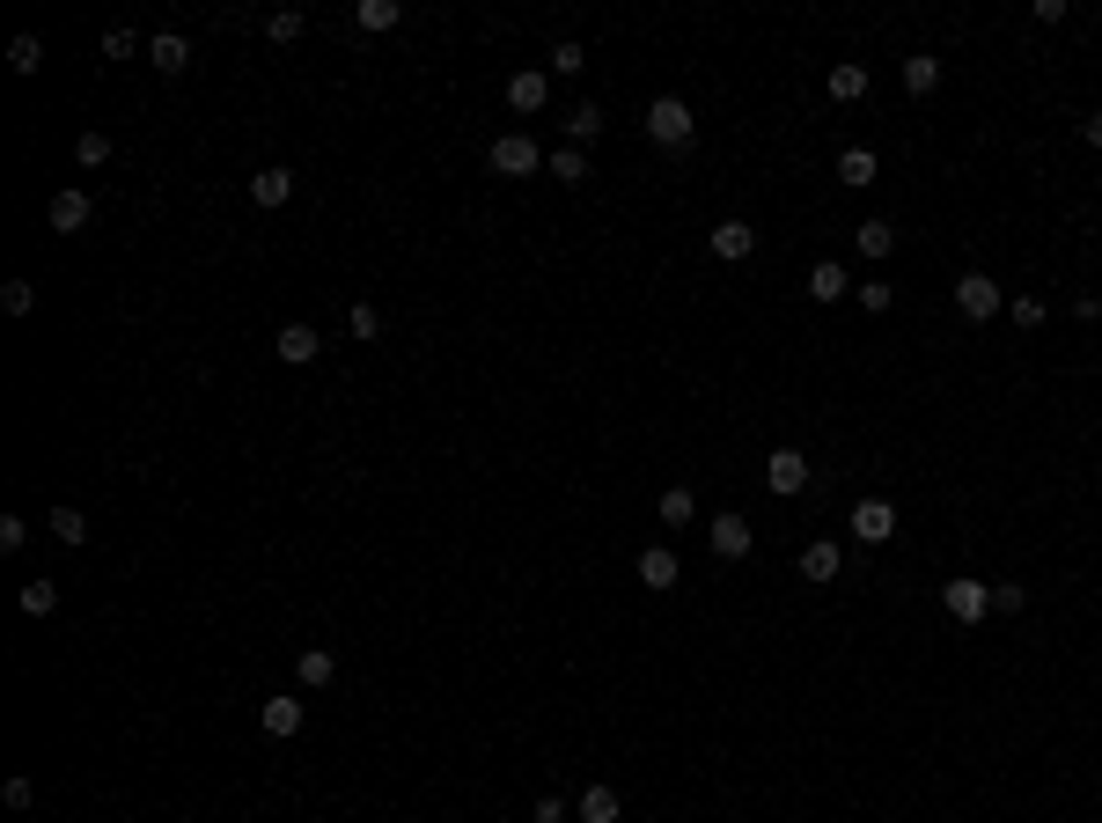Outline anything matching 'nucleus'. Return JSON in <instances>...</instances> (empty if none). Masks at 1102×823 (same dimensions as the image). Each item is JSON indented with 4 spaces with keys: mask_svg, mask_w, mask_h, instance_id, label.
I'll return each instance as SVG.
<instances>
[{
    "mask_svg": "<svg viewBox=\"0 0 1102 823\" xmlns=\"http://www.w3.org/2000/svg\"><path fill=\"white\" fill-rule=\"evenodd\" d=\"M258 728L265 735H302V699H265L258 706Z\"/></svg>",
    "mask_w": 1102,
    "mask_h": 823,
    "instance_id": "obj_20",
    "label": "nucleus"
},
{
    "mask_svg": "<svg viewBox=\"0 0 1102 823\" xmlns=\"http://www.w3.org/2000/svg\"><path fill=\"white\" fill-rule=\"evenodd\" d=\"M544 97H552V74H537V67L508 74V103L514 111H544Z\"/></svg>",
    "mask_w": 1102,
    "mask_h": 823,
    "instance_id": "obj_12",
    "label": "nucleus"
},
{
    "mask_svg": "<svg viewBox=\"0 0 1102 823\" xmlns=\"http://www.w3.org/2000/svg\"><path fill=\"white\" fill-rule=\"evenodd\" d=\"M691 515H698V500H691V485H669V493H661V522H669V530H684Z\"/></svg>",
    "mask_w": 1102,
    "mask_h": 823,
    "instance_id": "obj_26",
    "label": "nucleus"
},
{
    "mask_svg": "<svg viewBox=\"0 0 1102 823\" xmlns=\"http://www.w3.org/2000/svg\"><path fill=\"white\" fill-rule=\"evenodd\" d=\"M677 574H684V566H677L669 544H647V552H639V588H677Z\"/></svg>",
    "mask_w": 1102,
    "mask_h": 823,
    "instance_id": "obj_14",
    "label": "nucleus"
},
{
    "mask_svg": "<svg viewBox=\"0 0 1102 823\" xmlns=\"http://www.w3.org/2000/svg\"><path fill=\"white\" fill-rule=\"evenodd\" d=\"M845 294H853V280H845L838 258H816V266H808V302H845Z\"/></svg>",
    "mask_w": 1102,
    "mask_h": 823,
    "instance_id": "obj_8",
    "label": "nucleus"
},
{
    "mask_svg": "<svg viewBox=\"0 0 1102 823\" xmlns=\"http://www.w3.org/2000/svg\"><path fill=\"white\" fill-rule=\"evenodd\" d=\"M955 309L970 316V324H992V316L1007 309V294L992 288V280H985V272H963V280H955Z\"/></svg>",
    "mask_w": 1102,
    "mask_h": 823,
    "instance_id": "obj_4",
    "label": "nucleus"
},
{
    "mask_svg": "<svg viewBox=\"0 0 1102 823\" xmlns=\"http://www.w3.org/2000/svg\"><path fill=\"white\" fill-rule=\"evenodd\" d=\"M941 610H948L955 625H985V610H992V588H985L978 574H955V582H941Z\"/></svg>",
    "mask_w": 1102,
    "mask_h": 823,
    "instance_id": "obj_2",
    "label": "nucleus"
},
{
    "mask_svg": "<svg viewBox=\"0 0 1102 823\" xmlns=\"http://www.w3.org/2000/svg\"><path fill=\"white\" fill-rule=\"evenodd\" d=\"M0 309H8V316H30V309H37V288H30V280H8V288H0Z\"/></svg>",
    "mask_w": 1102,
    "mask_h": 823,
    "instance_id": "obj_33",
    "label": "nucleus"
},
{
    "mask_svg": "<svg viewBox=\"0 0 1102 823\" xmlns=\"http://www.w3.org/2000/svg\"><path fill=\"white\" fill-rule=\"evenodd\" d=\"M1080 140H1088V147H1102V111H1095V119H1080Z\"/></svg>",
    "mask_w": 1102,
    "mask_h": 823,
    "instance_id": "obj_42",
    "label": "nucleus"
},
{
    "mask_svg": "<svg viewBox=\"0 0 1102 823\" xmlns=\"http://www.w3.org/2000/svg\"><path fill=\"white\" fill-rule=\"evenodd\" d=\"M853 302H860L867 316H882L889 302H897V288H889V280H860V288H853Z\"/></svg>",
    "mask_w": 1102,
    "mask_h": 823,
    "instance_id": "obj_29",
    "label": "nucleus"
},
{
    "mask_svg": "<svg viewBox=\"0 0 1102 823\" xmlns=\"http://www.w3.org/2000/svg\"><path fill=\"white\" fill-rule=\"evenodd\" d=\"M147 59H155L162 74H184V67H192V45H184L177 30H155V37H147Z\"/></svg>",
    "mask_w": 1102,
    "mask_h": 823,
    "instance_id": "obj_17",
    "label": "nucleus"
},
{
    "mask_svg": "<svg viewBox=\"0 0 1102 823\" xmlns=\"http://www.w3.org/2000/svg\"><path fill=\"white\" fill-rule=\"evenodd\" d=\"M1022 604H1029V588H1022V582H992V610H1007V618H1014Z\"/></svg>",
    "mask_w": 1102,
    "mask_h": 823,
    "instance_id": "obj_38",
    "label": "nucleus"
},
{
    "mask_svg": "<svg viewBox=\"0 0 1102 823\" xmlns=\"http://www.w3.org/2000/svg\"><path fill=\"white\" fill-rule=\"evenodd\" d=\"M73 162H81V170L111 162V133H81V140H73Z\"/></svg>",
    "mask_w": 1102,
    "mask_h": 823,
    "instance_id": "obj_30",
    "label": "nucleus"
},
{
    "mask_svg": "<svg viewBox=\"0 0 1102 823\" xmlns=\"http://www.w3.org/2000/svg\"><path fill=\"white\" fill-rule=\"evenodd\" d=\"M875 177H882L875 147H845V155H838V184H853V192H867Z\"/></svg>",
    "mask_w": 1102,
    "mask_h": 823,
    "instance_id": "obj_15",
    "label": "nucleus"
},
{
    "mask_svg": "<svg viewBox=\"0 0 1102 823\" xmlns=\"http://www.w3.org/2000/svg\"><path fill=\"white\" fill-rule=\"evenodd\" d=\"M133 45H140L133 30H111V37H103V59H125V52H133Z\"/></svg>",
    "mask_w": 1102,
    "mask_h": 823,
    "instance_id": "obj_40",
    "label": "nucleus"
},
{
    "mask_svg": "<svg viewBox=\"0 0 1102 823\" xmlns=\"http://www.w3.org/2000/svg\"><path fill=\"white\" fill-rule=\"evenodd\" d=\"M566 125H573V147H581V140H595V133H603V103H581V111H573Z\"/></svg>",
    "mask_w": 1102,
    "mask_h": 823,
    "instance_id": "obj_35",
    "label": "nucleus"
},
{
    "mask_svg": "<svg viewBox=\"0 0 1102 823\" xmlns=\"http://www.w3.org/2000/svg\"><path fill=\"white\" fill-rule=\"evenodd\" d=\"M89 214H96V199L81 192V184H67V192H52V206H45L52 236H81V228H89Z\"/></svg>",
    "mask_w": 1102,
    "mask_h": 823,
    "instance_id": "obj_5",
    "label": "nucleus"
},
{
    "mask_svg": "<svg viewBox=\"0 0 1102 823\" xmlns=\"http://www.w3.org/2000/svg\"><path fill=\"white\" fill-rule=\"evenodd\" d=\"M764 485H772L780 500H794V493L808 485V456L802 449H772V456H764Z\"/></svg>",
    "mask_w": 1102,
    "mask_h": 823,
    "instance_id": "obj_6",
    "label": "nucleus"
},
{
    "mask_svg": "<svg viewBox=\"0 0 1102 823\" xmlns=\"http://www.w3.org/2000/svg\"><path fill=\"white\" fill-rule=\"evenodd\" d=\"M30 544V522L23 515H0V552H23Z\"/></svg>",
    "mask_w": 1102,
    "mask_h": 823,
    "instance_id": "obj_39",
    "label": "nucleus"
},
{
    "mask_svg": "<svg viewBox=\"0 0 1102 823\" xmlns=\"http://www.w3.org/2000/svg\"><path fill=\"white\" fill-rule=\"evenodd\" d=\"M853 537H860V544H889V537H897V508H889V500H860V508H853Z\"/></svg>",
    "mask_w": 1102,
    "mask_h": 823,
    "instance_id": "obj_7",
    "label": "nucleus"
},
{
    "mask_svg": "<svg viewBox=\"0 0 1102 823\" xmlns=\"http://www.w3.org/2000/svg\"><path fill=\"white\" fill-rule=\"evenodd\" d=\"M573 816H581V823H617V816H625V801H617V787H603V779H595V787H581Z\"/></svg>",
    "mask_w": 1102,
    "mask_h": 823,
    "instance_id": "obj_10",
    "label": "nucleus"
},
{
    "mask_svg": "<svg viewBox=\"0 0 1102 823\" xmlns=\"http://www.w3.org/2000/svg\"><path fill=\"white\" fill-rule=\"evenodd\" d=\"M706 243H713V258H728V266H735V258H750V250H758V228H750V221H720Z\"/></svg>",
    "mask_w": 1102,
    "mask_h": 823,
    "instance_id": "obj_11",
    "label": "nucleus"
},
{
    "mask_svg": "<svg viewBox=\"0 0 1102 823\" xmlns=\"http://www.w3.org/2000/svg\"><path fill=\"white\" fill-rule=\"evenodd\" d=\"M647 140L669 147V155H684V147L698 140V125H691V103H684V97H655V103H647Z\"/></svg>",
    "mask_w": 1102,
    "mask_h": 823,
    "instance_id": "obj_1",
    "label": "nucleus"
},
{
    "mask_svg": "<svg viewBox=\"0 0 1102 823\" xmlns=\"http://www.w3.org/2000/svg\"><path fill=\"white\" fill-rule=\"evenodd\" d=\"M544 170L559 177V184H581V177H588V155H581V147H559V155H544Z\"/></svg>",
    "mask_w": 1102,
    "mask_h": 823,
    "instance_id": "obj_27",
    "label": "nucleus"
},
{
    "mask_svg": "<svg viewBox=\"0 0 1102 823\" xmlns=\"http://www.w3.org/2000/svg\"><path fill=\"white\" fill-rule=\"evenodd\" d=\"M831 97H838V103H860V97H867V67H860V59H838V67H831Z\"/></svg>",
    "mask_w": 1102,
    "mask_h": 823,
    "instance_id": "obj_23",
    "label": "nucleus"
},
{
    "mask_svg": "<svg viewBox=\"0 0 1102 823\" xmlns=\"http://www.w3.org/2000/svg\"><path fill=\"white\" fill-rule=\"evenodd\" d=\"M23 610H30V618H52V610H59V588H52V582H30V588H23Z\"/></svg>",
    "mask_w": 1102,
    "mask_h": 823,
    "instance_id": "obj_34",
    "label": "nucleus"
},
{
    "mask_svg": "<svg viewBox=\"0 0 1102 823\" xmlns=\"http://www.w3.org/2000/svg\"><path fill=\"white\" fill-rule=\"evenodd\" d=\"M486 162H492V177H530V170H544V147L530 133H500Z\"/></svg>",
    "mask_w": 1102,
    "mask_h": 823,
    "instance_id": "obj_3",
    "label": "nucleus"
},
{
    "mask_svg": "<svg viewBox=\"0 0 1102 823\" xmlns=\"http://www.w3.org/2000/svg\"><path fill=\"white\" fill-rule=\"evenodd\" d=\"M345 324H353V339H375V331H383V309H375V302H353Z\"/></svg>",
    "mask_w": 1102,
    "mask_h": 823,
    "instance_id": "obj_37",
    "label": "nucleus"
},
{
    "mask_svg": "<svg viewBox=\"0 0 1102 823\" xmlns=\"http://www.w3.org/2000/svg\"><path fill=\"white\" fill-rule=\"evenodd\" d=\"M581 67H588V52L573 45V37H566V45H552V74H566V81H573Z\"/></svg>",
    "mask_w": 1102,
    "mask_h": 823,
    "instance_id": "obj_36",
    "label": "nucleus"
},
{
    "mask_svg": "<svg viewBox=\"0 0 1102 823\" xmlns=\"http://www.w3.org/2000/svg\"><path fill=\"white\" fill-rule=\"evenodd\" d=\"M905 89L911 97H933V89H941V59H933V52H911L905 59Z\"/></svg>",
    "mask_w": 1102,
    "mask_h": 823,
    "instance_id": "obj_22",
    "label": "nucleus"
},
{
    "mask_svg": "<svg viewBox=\"0 0 1102 823\" xmlns=\"http://www.w3.org/2000/svg\"><path fill=\"white\" fill-rule=\"evenodd\" d=\"M45 530L59 537V544H89V522H81V508H52V515H45Z\"/></svg>",
    "mask_w": 1102,
    "mask_h": 823,
    "instance_id": "obj_25",
    "label": "nucleus"
},
{
    "mask_svg": "<svg viewBox=\"0 0 1102 823\" xmlns=\"http://www.w3.org/2000/svg\"><path fill=\"white\" fill-rule=\"evenodd\" d=\"M8 67H15V74H37V67H45V45H37V37H15V45H8Z\"/></svg>",
    "mask_w": 1102,
    "mask_h": 823,
    "instance_id": "obj_32",
    "label": "nucleus"
},
{
    "mask_svg": "<svg viewBox=\"0 0 1102 823\" xmlns=\"http://www.w3.org/2000/svg\"><path fill=\"white\" fill-rule=\"evenodd\" d=\"M838 566H845V552H838L831 537L802 544V582H838Z\"/></svg>",
    "mask_w": 1102,
    "mask_h": 823,
    "instance_id": "obj_13",
    "label": "nucleus"
},
{
    "mask_svg": "<svg viewBox=\"0 0 1102 823\" xmlns=\"http://www.w3.org/2000/svg\"><path fill=\"white\" fill-rule=\"evenodd\" d=\"M713 559H750V522L742 515H713Z\"/></svg>",
    "mask_w": 1102,
    "mask_h": 823,
    "instance_id": "obj_9",
    "label": "nucleus"
},
{
    "mask_svg": "<svg viewBox=\"0 0 1102 823\" xmlns=\"http://www.w3.org/2000/svg\"><path fill=\"white\" fill-rule=\"evenodd\" d=\"M853 250L875 266V258H889V250H897V228H889V221H860V228H853Z\"/></svg>",
    "mask_w": 1102,
    "mask_h": 823,
    "instance_id": "obj_21",
    "label": "nucleus"
},
{
    "mask_svg": "<svg viewBox=\"0 0 1102 823\" xmlns=\"http://www.w3.org/2000/svg\"><path fill=\"white\" fill-rule=\"evenodd\" d=\"M250 199H258V206H287V199H294V170H280V162L258 170V177H250Z\"/></svg>",
    "mask_w": 1102,
    "mask_h": 823,
    "instance_id": "obj_18",
    "label": "nucleus"
},
{
    "mask_svg": "<svg viewBox=\"0 0 1102 823\" xmlns=\"http://www.w3.org/2000/svg\"><path fill=\"white\" fill-rule=\"evenodd\" d=\"M537 823H566V801H559V794H544V801H537Z\"/></svg>",
    "mask_w": 1102,
    "mask_h": 823,
    "instance_id": "obj_41",
    "label": "nucleus"
},
{
    "mask_svg": "<svg viewBox=\"0 0 1102 823\" xmlns=\"http://www.w3.org/2000/svg\"><path fill=\"white\" fill-rule=\"evenodd\" d=\"M265 37H272V45H294V37H302V8H280V15H265Z\"/></svg>",
    "mask_w": 1102,
    "mask_h": 823,
    "instance_id": "obj_31",
    "label": "nucleus"
},
{
    "mask_svg": "<svg viewBox=\"0 0 1102 823\" xmlns=\"http://www.w3.org/2000/svg\"><path fill=\"white\" fill-rule=\"evenodd\" d=\"M1007 316H1014L1022 331H1044V316H1052V309H1044V294H1014V302H1007Z\"/></svg>",
    "mask_w": 1102,
    "mask_h": 823,
    "instance_id": "obj_28",
    "label": "nucleus"
},
{
    "mask_svg": "<svg viewBox=\"0 0 1102 823\" xmlns=\"http://www.w3.org/2000/svg\"><path fill=\"white\" fill-rule=\"evenodd\" d=\"M353 23H361V30H397V23H405V8H397V0H361V8H353Z\"/></svg>",
    "mask_w": 1102,
    "mask_h": 823,
    "instance_id": "obj_24",
    "label": "nucleus"
},
{
    "mask_svg": "<svg viewBox=\"0 0 1102 823\" xmlns=\"http://www.w3.org/2000/svg\"><path fill=\"white\" fill-rule=\"evenodd\" d=\"M1095 316H1102V294H1095Z\"/></svg>",
    "mask_w": 1102,
    "mask_h": 823,
    "instance_id": "obj_43",
    "label": "nucleus"
},
{
    "mask_svg": "<svg viewBox=\"0 0 1102 823\" xmlns=\"http://www.w3.org/2000/svg\"><path fill=\"white\" fill-rule=\"evenodd\" d=\"M280 361H287V368L317 361V324H280Z\"/></svg>",
    "mask_w": 1102,
    "mask_h": 823,
    "instance_id": "obj_16",
    "label": "nucleus"
},
{
    "mask_svg": "<svg viewBox=\"0 0 1102 823\" xmlns=\"http://www.w3.org/2000/svg\"><path fill=\"white\" fill-rule=\"evenodd\" d=\"M294 677H302L309 691H317V684H331V677H339V654H331V647H302V654H294Z\"/></svg>",
    "mask_w": 1102,
    "mask_h": 823,
    "instance_id": "obj_19",
    "label": "nucleus"
}]
</instances>
